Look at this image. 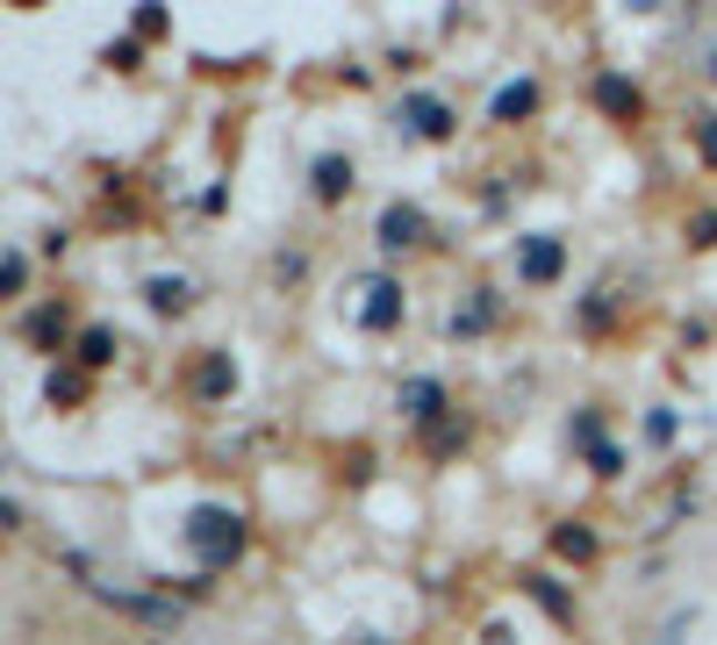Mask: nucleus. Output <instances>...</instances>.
<instances>
[{
	"instance_id": "obj_1",
	"label": "nucleus",
	"mask_w": 717,
	"mask_h": 645,
	"mask_svg": "<svg viewBox=\"0 0 717 645\" xmlns=\"http://www.w3.org/2000/svg\"><path fill=\"white\" fill-rule=\"evenodd\" d=\"M65 330H72V309H65V301H43V309L22 322V337H29V345H43V351L65 345Z\"/></svg>"
},
{
	"instance_id": "obj_2",
	"label": "nucleus",
	"mask_w": 717,
	"mask_h": 645,
	"mask_svg": "<svg viewBox=\"0 0 717 645\" xmlns=\"http://www.w3.org/2000/svg\"><path fill=\"white\" fill-rule=\"evenodd\" d=\"M417 229H423V215H417V208H388V215H380V244H388V252L417 244Z\"/></svg>"
},
{
	"instance_id": "obj_3",
	"label": "nucleus",
	"mask_w": 717,
	"mask_h": 645,
	"mask_svg": "<svg viewBox=\"0 0 717 645\" xmlns=\"http://www.w3.org/2000/svg\"><path fill=\"white\" fill-rule=\"evenodd\" d=\"M115 359V330H86L80 337V366H109Z\"/></svg>"
},
{
	"instance_id": "obj_4",
	"label": "nucleus",
	"mask_w": 717,
	"mask_h": 645,
	"mask_svg": "<svg viewBox=\"0 0 717 645\" xmlns=\"http://www.w3.org/2000/svg\"><path fill=\"white\" fill-rule=\"evenodd\" d=\"M553 552H560V560H588L596 538H588V531H553Z\"/></svg>"
},
{
	"instance_id": "obj_5",
	"label": "nucleus",
	"mask_w": 717,
	"mask_h": 645,
	"mask_svg": "<svg viewBox=\"0 0 717 645\" xmlns=\"http://www.w3.org/2000/svg\"><path fill=\"white\" fill-rule=\"evenodd\" d=\"M603 108H610V115H624V122H638V94H624L617 80H603Z\"/></svg>"
},
{
	"instance_id": "obj_6",
	"label": "nucleus",
	"mask_w": 717,
	"mask_h": 645,
	"mask_svg": "<svg viewBox=\"0 0 717 645\" xmlns=\"http://www.w3.org/2000/svg\"><path fill=\"white\" fill-rule=\"evenodd\" d=\"M316 180H324V202H338V194H345V187H352V165H338V158H324V173H316Z\"/></svg>"
},
{
	"instance_id": "obj_7",
	"label": "nucleus",
	"mask_w": 717,
	"mask_h": 645,
	"mask_svg": "<svg viewBox=\"0 0 717 645\" xmlns=\"http://www.w3.org/2000/svg\"><path fill=\"white\" fill-rule=\"evenodd\" d=\"M86 395V373H51V402H80Z\"/></svg>"
},
{
	"instance_id": "obj_8",
	"label": "nucleus",
	"mask_w": 717,
	"mask_h": 645,
	"mask_svg": "<svg viewBox=\"0 0 717 645\" xmlns=\"http://www.w3.org/2000/svg\"><path fill=\"white\" fill-rule=\"evenodd\" d=\"M223 388H231V373H223V366L208 359V366H202V395H223Z\"/></svg>"
}]
</instances>
